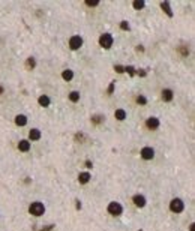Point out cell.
Segmentation results:
<instances>
[{"label": "cell", "instance_id": "obj_1", "mask_svg": "<svg viewBox=\"0 0 195 231\" xmlns=\"http://www.w3.org/2000/svg\"><path fill=\"white\" fill-rule=\"evenodd\" d=\"M44 212H45V206L41 201H33L29 206V213L33 215V216H42Z\"/></svg>", "mask_w": 195, "mask_h": 231}, {"label": "cell", "instance_id": "obj_2", "mask_svg": "<svg viewBox=\"0 0 195 231\" xmlns=\"http://www.w3.org/2000/svg\"><path fill=\"white\" fill-rule=\"evenodd\" d=\"M185 209V203L180 200V198H173L170 203V210L174 212V213H182Z\"/></svg>", "mask_w": 195, "mask_h": 231}, {"label": "cell", "instance_id": "obj_3", "mask_svg": "<svg viewBox=\"0 0 195 231\" xmlns=\"http://www.w3.org/2000/svg\"><path fill=\"white\" fill-rule=\"evenodd\" d=\"M108 213L113 215V216H120V215L123 213V207L117 201H111L110 204H108Z\"/></svg>", "mask_w": 195, "mask_h": 231}, {"label": "cell", "instance_id": "obj_4", "mask_svg": "<svg viewBox=\"0 0 195 231\" xmlns=\"http://www.w3.org/2000/svg\"><path fill=\"white\" fill-rule=\"evenodd\" d=\"M113 36H111L110 33H104L101 35V38H99V44H101L102 48H105V50H108V48H111V45H113Z\"/></svg>", "mask_w": 195, "mask_h": 231}, {"label": "cell", "instance_id": "obj_5", "mask_svg": "<svg viewBox=\"0 0 195 231\" xmlns=\"http://www.w3.org/2000/svg\"><path fill=\"white\" fill-rule=\"evenodd\" d=\"M81 45H83L81 36H72V38L69 39V47H71V50H78V48H81Z\"/></svg>", "mask_w": 195, "mask_h": 231}, {"label": "cell", "instance_id": "obj_6", "mask_svg": "<svg viewBox=\"0 0 195 231\" xmlns=\"http://www.w3.org/2000/svg\"><path fill=\"white\" fill-rule=\"evenodd\" d=\"M153 156H155V150H153L152 147H144V149L141 150V158L146 159V161L153 159Z\"/></svg>", "mask_w": 195, "mask_h": 231}, {"label": "cell", "instance_id": "obj_7", "mask_svg": "<svg viewBox=\"0 0 195 231\" xmlns=\"http://www.w3.org/2000/svg\"><path fill=\"white\" fill-rule=\"evenodd\" d=\"M146 126L149 129H158L159 128V119H156V117H149L147 122H146Z\"/></svg>", "mask_w": 195, "mask_h": 231}, {"label": "cell", "instance_id": "obj_8", "mask_svg": "<svg viewBox=\"0 0 195 231\" xmlns=\"http://www.w3.org/2000/svg\"><path fill=\"white\" fill-rule=\"evenodd\" d=\"M132 201H134V204H135L137 207H144V206H146V198L143 197V195H140V194L134 195Z\"/></svg>", "mask_w": 195, "mask_h": 231}, {"label": "cell", "instance_id": "obj_9", "mask_svg": "<svg viewBox=\"0 0 195 231\" xmlns=\"http://www.w3.org/2000/svg\"><path fill=\"white\" fill-rule=\"evenodd\" d=\"M29 138H30L32 141H38V140L41 138V131H39V129H32V131L29 132Z\"/></svg>", "mask_w": 195, "mask_h": 231}, {"label": "cell", "instance_id": "obj_10", "mask_svg": "<svg viewBox=\"0 0 195 231\" xmlns=\"http://www.w3.org/2000/svg\"><path fill=\"white\" fill-rule=\"evenodd\" d=\"M18 149H20L21 152H29V150H30V143H29L27 140H21V141L18 143Z\"/></svg>", "mask_w": 195, "mask_h": 231}, {"label": "cell", "instance_id": "obj_11", "mask_svg": "<svg viewBox=\"0 0 195 231\" xmlns=\"http://www.w3.org/2000/svg\"><path fill=\"white\" fill-rule=\"evenodd\" d=\"M162 99H164L165 102H170V101H173V92H171L170 89H165V90H162Z\"/></svg>", "mask_w": 195, "mask_h": 231}, {"label": "cell", "instance_id": "obj_12", "mask_svg": "<svg viewBox=\"0 0 195 231\" xmlns=\"http://www.w3.org/2000/svg\"><path fill=\"white\" fill-rule=\"evenodd\" d=\"M89 180H90V174H89V173H80V176H78V182H80L81 185L89 183Z\"/></svg>", "mask_w": 195, "mask_h": 231}, {"label": "cell", "instance_id": "obj_13", "mask_svg": "<svg viewBox=\"0 0 195 231\" xmlns=\"http://www.w3.org/2000/svg\"><path fill=\"white\" fill-rule=\"evenodd\" d=\"M15 123H17L18 126H24L26 123H27V117L23 116V114H18L17 117H15Z\"/></svg>", "mask_w": 195, "mask_h": 231}, {"label": "cell", "instance_id": "obj_14", "mask_svg": "<svg viewBox=\"0 0 195 231\" xmlns=\"http://www.w3.org/2000/svg\"><path fill=\"white\" fill-rule=\"evenodd\" d=\"M38 102H39L41 107H48V105H50V98H48V96H45V95H42V96L38 99Z\"/></svg>", "mask_w": 195, "mask_h": 231}, {"label": "cell", "instance_id": "obj_15", "mask_svg": "<svg viewBox=\"0 0 195 231\" xmlns=\"http://www.w3.org/2000/svg\"><path fill=\"white\" fill-rule=\"evenodd\" d=\"M161 6H162V9L165 11V14H167L168 17H173V12H171V8H170V3H168V2H162Z\"/></svg>", "mask_w": 195, "mask_h": 231}, {"label": "cell", "instance_id": "obj_16", "mask_svg": "<svg viewBox=\"0 0 195 231\" xmlns=\"http://www.w3.org/2000/svg\"><path fill=\"white\" fill-rule=\"evenodd\" d=\"M114 116H116L117 120H125L126 119V111H125V110H116Z\"/></svg>", "mask_w": 195, "mask_h": 231}, {"label": "cell", "instance_id": "obj_17", "mask_svg": "<svg viewBox=\"0 0 195 231\" xmlns=\"http://www.w3.org/2000/svg\"><path fill=\"white\" fill-rule=\"evenodd\" d=\"M62 77H63V80H66V81H71L72 77H74V72H72L71 69H66V71H63Z\"/></svg>", "mask_w": 195, "mask_h": 231}, {"label": "cell", "instance_id": "obj_18", "mask_svg": "<svg viewBox=\"0 0 195 231\" xmlns=\"http://www.w3.org/2000/svg\"><path fill=\"white\" fill-rule=\"evenodd\" d=\"M69 99H71V102H78L80 101V93L78 92H71L69 93Z\"/></svg>", "mask_w": 195, "mask_h": 231}, {"label": "cell", "instance_id": "obj_19", "mask_svg": "<svg viewBox=\"0 0 195 231\" xmlns=\"http://www.w3.org/2000/svg\"><path fill=\"white\" fill-rule=\"evenodd\" d=\"M132 5H134V8H135V9H143L146 6V2H144V0H135Z\"/></svg>", "mask_w": 195, "mask_h": 231}, {"label": "cell", "instance_id": "obj_20", "mask_svg": "<svg viewBox=\"0 0 195 231\" xmlns=\"http://www.w3.org/2000/svg\"><path fill=\"white\" fill-rule=\"evenodd\" d=\"M26 66H27V69H33L35 66H36V62H35L33 57H29V59H27V62H26Z\"/></svg>", "mask_w": 195, "mask_h": 231}, {"label": "cell", "instance_id": "obj_21", "mask_svg": "<svg viewBox=\"0 0 195 231\" xmlns=\"http://www.w3.org/2000/svg\"><path fill=\"white\" fill-rule=\"evenodd\" d=\"M104 119H105L104 116H93V117H92V122H93V123H101V122H104Z\"/></svg>", "mask_w": 195, "mask_h": 231}, {"label": "cell", "instance_id": "obj_22", "mask_svg": "<svg viewBox=\"0 0 195 231\" xmlns=\"http://www.w3.org/2000/svg\"><path fill=\"white\" fill-rule=\"evenodd\" d=\"M137 102L141 104V105H146L147 104V99H146V96H143V95H140L138 98H137Z\"/></svg>", "mask_w": 195, "mask_h": 231}, {"label": "cell", "instance_id": "obj_23", "mask_svg": "<svg viewBox=\"0 0 195 231\" xmlns=\"http://www.w3.org/2000/svg\"><path fill=\"white\" fill-rule=\"evenodd\" d=\"M86 5H87V6H98V5H99V2H98V0H93V2H92V0H87V2H86Z\"/></svg>", "mask_w": 195, "mask_h": 231}, {"label": "cell", "instance_id": "obj_24", "mask_svg": "<svg viewBox=\"0 0 195 231\" xmlns=\"http://www.w3.org/2000/svg\"><path fill=\"white\" fill-rule=\"evenodd\" d=\"M125 71H126L129 75H134V74H135V69H134V66H126V68H125Z\"/></svg>", "mask_w": 195, "mask_h": 231}, {"label": "cell", "instance_id": "obj_25", "mask_svg": "<svg viewBox=\"0 0 195 231\" xmlns=\"http://www.w3.org/2000/svg\"><path fill=\"white\" fill-rule=\"evenodd\" d=\"M114 71H116L117 74H122V72H125V68L120 66V65H116V66H114Z\"/></svg>", "mask_w": 195, "mask_h": 231}, {"label": "cell", "instance_id": "obj_26", "mask_svg": "<svg viewBox=\"0 0 195 231\" xmlns=\"http://www.w3.org/2000/svg\"><path fill=\"white\" fill-rule=\"evenodd\" d=\"M120 29H122V30H129V24H128L126 21H122V24H120Z\"/></svg>", "mask_w": 195, "mask_h": 231}, {"label": "cell", "instance_id": "obj_27", "mask_svg": "<svg viewBox=\"0 0 195 231\" xmlns=\"http://www.w3.org/2000/svg\"><path fill=\"white\" fill-rule=\"evenodd\" d=\"M113 92H114V83H111L108 87V93H113Z\"/></svg>", "mask_w": 195, "mask_h": 231}, {"label": "cell", "instance_id": "obj_28", "mask_svg": "<svg viewBox=\"0 0 195 231\" xmlns=\"http://www.w3.org/2000/svg\"><path fill=\"white\" fill-rule=\"evenodd\" d=\"M138 75H141V77H146V71L140 69V71H138Z\"/></svg>", "mask_w": 195, "mask_h": 231}, {"label": "cell", "instance_id": "obj_29", "mask_svg": "<svg viewBox=\"0 0 195 231\" xmlns=\"http://www.w3.org/2000/svg\"><path fill=\"white\" fill-rule=\"evenodd\" d=\"M86 167H87V168H92V162H90V161H86Z\"/></svg>", "mask_w": 195, "mask_h": 231}, {"label": "cell", "instance_id": "obj_30", "mask_svg": "<svg viewBox=\"0 0 195 231\" xmlns=\"http://www.w3.org/2000/svg\"><path fill=\"white\" fill-rule=\"evenodd\" d=\"M77 209H81V203H80L78 200H77Z\"/></svg>", "mask_w": 195, "mask_h": 231}, {"label": "cell", "instance_id": "obj_31", "mask_svg": "<svg viewBox=\"0 0 195 231\" xmlns=\"http://www.w3.org/2000/svg\"><path fill=\"white\" fill-rule=\"evenodd\" d=\"M2 93H3V87L0 86V95H2Z\"/></svg>", "mask_w": 195, "mask_h": 231}]
</instances>
